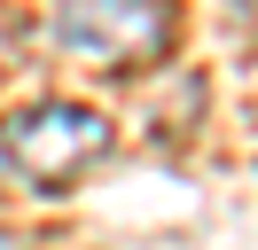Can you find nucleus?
Returning <instances> with one entry per match:
<instances>
[{
  "label": "nucleus",
  "instance_id": "3",
  "mask_svg": "<svg viewBox=\"0 0 258 250\" xmlns=\"http://www.w3.org/2000/svg\"><path fill=\"white\" fill-rule=\"evenodd\" d=\"M0 250H24V242H8V234H0Z\"/></svg>",
  "mask_w": 258,
  "mask_h": 250
},
{
  "label": "nucleus",
  "instance_id": "1",
  "mask_svg": "<svg viewBox=\"0 0 258 250\" xmlns=\"http://www.w3.org/2000/svg\"><path fill=\"white\" fill-rule=\"evenodd\" d=\"M102 149H110V117L86 109V102H32V109H16V117L0 125L8 172L24 188H39V196H63Z\"/></svg>",
  "mask_w": 258,
  "mask_h": 250
},
{
  "label": "nucleus",
  "instance_id": "2",
  "mask_svg": "<svg viewBox=\"0 0 258 250\" xmlns=\"http://www.w3.org/2000/svg\"><path fill=\"white\" fill-rule=\"evenodd\" d=\"M55 39L86 71H141L172 39V8L164 0H63Z\"/></svg>",
  "mask_w": 258,
  "mask_h": 250
}]
</instances>
